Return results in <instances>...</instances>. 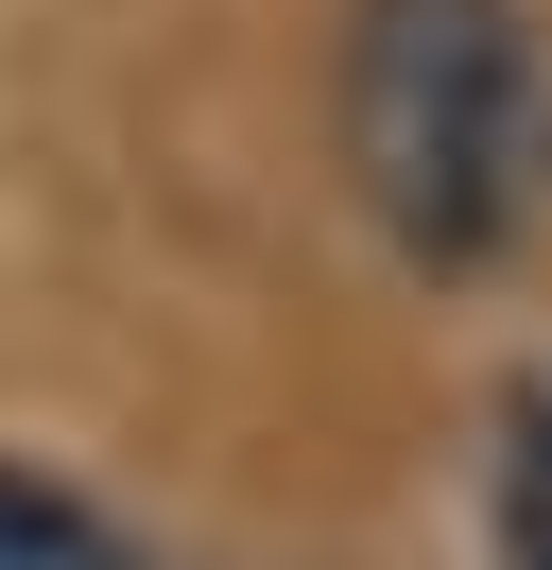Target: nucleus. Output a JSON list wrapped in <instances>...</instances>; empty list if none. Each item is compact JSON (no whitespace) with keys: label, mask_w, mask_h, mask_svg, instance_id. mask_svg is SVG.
<instances>
[{"label":"nucleus","mask_w":552,"mask_h":570,"mask_svg":"<svg viewBox=\"0 0 552 570\" xmlns=\"http://www.w3.org/2000/svg\"><path fill=\"white\" fill-rule=\"evenodd\" d=\"M345 174L414 259H483L518 208V139H535V18L518 0H345Z\"/></svg>","instance_id":"obj_1"},{"label":"nucleus","mask_w":552,"mask_h":570,"mask_svg":"<svg viewBox=\"0 0 552 570\" xmlns=\"http://www.w3.org/2000/svg\"><path fill=\"white\" fill-rule=\"evenodd\" d=\"M0 570H138L121 535L87 519L69 484H34V466H0Z\"/></svg>","instance_id":"obj_2"},{"label":"nucleus","mask_w":552,"mask_h":570,"mask_svg":"<svg viewBox=\"0 0 552 570\" xmlns=\"http://www.w3.org/2000/svg\"><path fill=\"white\" fill-rule=\"evenodd\" d=\"M501 570H552V397H518L501 432Z\"/></svg>","instance_id":"obj_3"}]
</instances>
